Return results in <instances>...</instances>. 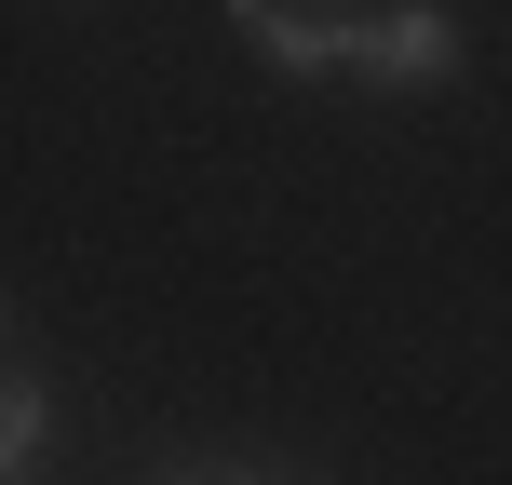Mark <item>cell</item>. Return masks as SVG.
I'll return each instance as SVG.
<instances>
[{
  "instance_id": "6da1fadb",
  "label": "cell",
  "mask_w": 512,
  "mask_h": 485,
  "mask_svg": "<svg viewBox=\"0 0 512 485\" xmlns=\"http://www.w3.org/2000/svg\"><path fill=\"white\" fill-rule=\"evenodd\" d=\"M230 27L270 81H351L364 54V0H230Z\"/></svg>"
},
{
  "instance_id": "7a4b0ae2",
  "label": "cell",
  "mask_w": 512,
  "mask_h": 485,
  "mask_svg": "<svg viewBox=\"0 0 512 485\" xmlns=\"http://www.w3.org/2000/svg\"><path fill=\"white\" fill-rule=\"evenodd\" d=\"M459 54H472V27L445 14V0H364L351 81L364 95H432V81H459Z\"/></svg>"
},
{
  "instance_id": "3957f363",
  "label": "cell",
  "mask_w": 512,
  "mask_h": 485,
  "mask_svg": "<svg viewBox=\"0 0 512 485\" xmlns=\"http://www.w3.org/2000/svg\"><path fill=\"white\" fill-rule=\"evenodd\" d=\"M41 459H54V378L14 364L0 378V472H41Z\"/></svg>"
}]
</instances>
